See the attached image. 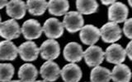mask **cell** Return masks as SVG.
I'll return each mask as SVG.
<instances>
[{"label": "cell", "instance_id": "obj_23", "mask_svg": "<svg viewBox=\"0 0 132 82\" xmlns=\"http://www.w3.org/2000/svg\"><path fill=\"white\" fill-rule=\"evenodd\" d=\"M14 71V67L11 63H0V82H9Z\"/></svg>", "mask_w": 132, "mask_h": 82}, {"label": "cell", "instance_id": "obj_12", "mask_svg": "<svg viewBox=\"0 0 132 82\" xmlns=\"http://www.w3.org/2000/svg\"><path fill=\"white\" fill-rule=\"evenodd\" d=\"M64 57L71 63H78L84 57V51L81 45L76 42H69L64 48Z\"/></svg>", "mask_w": 132, "mask_h": 82}, {"label": "cell", "instance_id": "obj_10", "mask_svg": "<svg viewBox=\"0 0 132 82\" xmlns=\"http://www.w3.org/2000/svg\"><path fill=\"white\" fill-rule=\"evenodd\" d=\"M20 57L25 61H35L40 54V48L32 41L24 42L18 48Z\"/></svg>", "mask_w": 132, "mask_h": 82}, {"label": "cell", "instance_id": "obj_27", "mask_svg": "<svg viewBox=\"0 0 132 82\" xmlns=\"http://www.w3.org/2000/svg\"><path fill=\"white\" fill-rule=\"evenodd\" d=\"M8 3L7 1H6V0H0V9H2V8H3L4 7L7 6V4Z\"/></svg>", "mask_w": 132, "mask_h": 82}, {"label": "cell", "instance_id": "obj_20", "mask_svg": "<svg viewBox=\"0 0 132 82\" xmlns=\"http://www.w3.org/2000/svg\"><path fill=\"white\" fill-rule=\"evenodd\" d=\"M27 10L33 16H41L48 7V3L45 0H28L26 3Z\"/></svg>", "mask_w": 132, "mask_h": 82}, {"label": "cell", "instance_id": "obj_2", "mask_svg": "<svg viewBox=\"0 0 132 82\" xmlns=\"http://www.w3.org/2000/svg\"><path fill=\"white\" fill-rule=\"evenodd\" d=\"M84 20L82 16L78 12L72 11L67 12L63 20V26L69 33H75L79 31L84 26Z\"/></svg>", "mask_w": 132, "mask_h": 82}, {"label": "cell", "instance_id": "obj_11", "mask_svg": "<svg viewBox=\"0 0 132 82\" xmlns=\"http://www.w3.org/2000/svg\"><path fill=\"white\" fill-rule=\"evenodd\" d=\"M100 37V30L93 25L84 26L79 32V38L82 43L89 46L94 45L99 40Z\"/></svg>", "mask_w": 132, "mask_h": 82}, {"label": "cell", "instance_id": "obj_18", "mask_svg": "<svg viewBox=\"0 0 132 82\" xmlns=\"http://www.w3.org/2000/svg\"><path fill=\"white\" fill-rule=\"evenodd\" d=\"M37 76V69L31 63H25L19 68L18 77L22 82H35Z\"/></svg>", "mask_w": 132, "mask_h": 82}, {"label": "cell", "instance_id": "obj_3", "mask_svg": "<svg viewBox=\"0 0 132 82\" xmlns=\"http://www.w3.org/2000/svg\"><path fill=\"white\" fill-rule=\"evenodd\" d=\"M84 58L88 67H97V66H100V64L104 60L105 52H103L102 48L99 46L92 45L84 52Z\"/></svg>", "mask_w": 132, "mask_h": 82}, {"label": "cell", "instance_id": "obj_19", "mask_svg": "<svg viewBox=\"0 0 132 82\" xmlns=\"http://www.w3.org/2000/svg\"><path fill=\"white\" fill-rule=\"evenodd\" d=\"M47 8L53 16H63L69 9V3L67 0H51L48 2Z\"/></svg>", "mask_w": 132, "mask_h": 82}, {"label": "cell", "instance_id": "obj_13", "mask_svg": "<svg viewBox=\"0 0 132 82\" xmlns=\"http://www.w3.org/2000/svg\"><path fill=\"white\" fill-rule=\"evenodd\" d=\"M40 74L44 80L53 82L58 80L60 76V69L57 63L53 61H46L40 67Z\"/></svg>", "mask_w": 132, "mask_h": 82}, {"label": "cell", "instance_id": "obj_24", "mask_svg": "<svg viewBox=\"0 0 132 82\" xmlns=\"http://www.w3.org/2000/svg\"><path fill=\"white\" fill-rule=\"evenodd\" d=\"M123 32L128 39L132 40V18L127 19L124 23Z\"/></svg>", "mask_w": 132, "mask_h": 82}, {"label": "cell", "instance_id": "obj_9", "mask_svg": "<svg viewBox=\"0 0 132 82\" xmlns=\"http://www.w3.org/2000/svg\"><path fill=\"white\" fill-rule=\"evenodd\" d=\"M126 53L121 45L118 44H111L107 47L105 52V58L106 61L113 64H121L126 60Z\"/></svg>", "mask_w": 132, "mask_h": 82}, {"label": "cell", "instance_id": "obj_15", "mask_svg": "<svg viewBox=\"0 0 132 82\" xmlns=\"http://www.w3.org/2000/svg\"><path fill=\"white\" fill-rule=\"evenodd\" d=\"M27 5L21 0H12L9 1L6 6L7 14L12 19H22L26 15Z\"/></svg>", "mask_w": 132, "mask_h": 82}, {"label": "cell", "instance_id": "obj_21", "mask_svg": "<svg viewBox=\"0 0 132 82\" xmlns=\"http://www.w3.org/2000/svg\"><path fill=\"white\" fill-rule=\"evenodd\" d=\"M91 82H109L111 78V71L106 67L97 66L93 67L90 74Z\"/></svg>", "mask_w": 132, "mask_h": 82}, {"label": "cell", "instance_id": "obj_7", "mask_svg": "<svg viewBox=\"0 0 132 82\" xmlns=\"http://www.w3.org/2000/svg\"><path fill=\"white\" fill-rule=\"evenodd\" d=\"M21 32L25 39L31 40L40 38L43 30L38 20L35 19H29L22 24Z\"/></svg>", "mask_w": 132, "mask_h": 82}, {"label": "cell", "instance_id": "obj_26", "mask_svg": "<svg viewBox=\"0 0 132 82\" xmlns=\"http://www.w3.org/2000/svg\"><path fill=\"white\" fill-rule=\"evenodd\" d=\"M101 3L103 4V5L107 6V5H112V4H114L116 3V1L115 0H108V1H107V0H102Z\"/></svg>", "mask_w": 132, "mask_h": 82}, {"label": "cell", "instance_id": "obj_16", "mask_svg": "<svg viewBox=\"0 0 132 82\" xmlns=\"http://www.w3.org/2000/svg\"><path fill=\"white\" fill-rule=\"evenodd\" d=\"M18 48L12 41H0V60L1 61H13L18 57Z\"/></svg>", "mask_w": 132, "mask_h": 82}, {"label": "cell", "instance_id": "obj_4", "mask_svg": "<svg viewBox=\"0 0 132 82\" xmlns=\"http://www.w3.org/2000/svg\"><path fill=\"white\" fill-rule=\"evenodd\" d=\"M129 10L126 4L121 2H116L108 8V20L111 22L122 23L127 20Z\"/></svg>", "mask_w": 132, "mask_h": 82}, {"label": "cell", "instance_id": "obj_6", "mask_svg": "<svg viewBox=\"0 0 132 82\" xmlns=\"http://www.w3.org/2000/svg\"><path fill=\"white\" fill-rule=\"evenodd\" d=\"M64 26L62 22L55 17L49 18L45 22L42 30L50 39H55L64 34Z\"/></svg>", "mask_w": 132, "mask_h": 82}, {"label": "cell", "instance_id": "obj_14", "mask_svg": "<svg viewBox=\"0 0 132 82\" xmlns=\"http://www.w3.org/2000/svg\"><path fill=\"white\" fill-rule=\"evenodd\" d=\"M82 75L81 68L76 63H69L60 70V76L64 82H78Z\"/></svg>", "mask_w": 132, "mask_h": 82}, {"label": "cell", "instance_id": "obj_22", "mask_svg": "<svg viewBox=\"0 0 132 82\" xmlns=\"http://www.w3.org/2000/svg\"><path fill=\"white\" fill-rule=\"evenodd\" d=\"M76 7L81 15H90L97 11L98 3L94 0H77Z\"/></svg>", "mask_w": 132, "mask_h": 82}, {"label": "cell", "instance_id": "obj_28", "mask_svg": "<svg viewBox=\"0 0 132 82\" xmlns=\"http://www.w3.org/2000/svg\"><path fill=\"white\" fill-rule=\"evenodd\" d=\"M9 82H22V81L20 80H10Z\"/></svg>", "mask_w": 132, "mask_h": 82}, {"label": "cell", "instance_id": "obj_29", "mask_svg": "<svg viewBox=\"0 0 132 82\" xmlns=\"http://www.w3.org/2000/svg\"><path fill=\"white\" fill-rule=\"evenodd\" d=\"M128 3H129L130 6L132 7V0H129V1H128Z\"/></svg>", "mask_w": 132, "mask_h": 82}, {"label": "cell", "instance_id": "obj_25", "mask_svg": "<svg viewBox=\"0 0 132 82\" xmlns=\"http://www.w3.org/2000/svg\"><path fill=\"white\" fill-rule=\"evenodd\" d=\"M126 56L130 58V60L132 61V40L127 44V46L126 48Z\"/></svg>", "mask_w": 132, "mask_h": 82}, {"label": "cell", "instance_id": "obj_8", "mask_svg": "<svg viewBox=\"0 0 132 82\" xmlns=\"http://www.w3.org/2000/svg\"><path fill=\"white\" fill-rule=\"evenodd\" d=\"M19 24L14 19L5 20L0 25V36L6 40H12L18 38L21 35Z\"/></svg>", "mask_w": 132, "mask_h": 82}, {"label": "cell", "instance_id": "obj_5", "mask_svg": "<svg viewBox=\"0 0 132 82\" xmlns=\"http://www.w3.org/2000/svg\"><path fill=\"white\" fill-rule=\"evenodd\" d=\"M60 47L55 39H47L44 41L40 47V54L43 59L53 61L60 56Z\"/></svg>", "mask_w": 132, "mask_h": 82}, {"label": "cell", "instance_id": "obj_30", "mask_svg": "<svg viewBox=\"0 0 132 82\" xmlns=\"http://www.w3.org/2000/svg\"><path fill=\"white\" fill-rule=\"evenodd\" d=\"M35 82H47V81H45V80H36Z\"/></svg>", "mask_w": 132, "mask_h": 82}, {"label": "cell", "instance_id": "obj_1", "mask_svg": "<svg viewBox=\"0 0 132 82\" xmlns=\"http://www.w3.org/2000/svg\"><path fill=\"white\" fill-rule=\"evenodd\" d=\"M100 35L105 43L115 44L121 38V30L118 24L109 22L102 26Z\"/></svg>", "mask_w": 132, "mask_h": 82}, {"label": "cell", "instance_id": "obj_31", "mask_svg": "<svg viewBox=\"0 0 132 82\" xmlns=\"http://www.w3.org/2000/svg\"><path fill=\"white\" fill-rule=\"evenodd\" d=\"M1 23H2L1 22V16H0V25H1Z\"/></svg>", "mask_w": 132, "mask_h": 82}, {"label": "cell", "instance_id": "obj_17", "mask_svg": "<svg viewBox=\"0 0 132 82\" xmlns=\"http://www.w3.org/2000/svg\"><path fill=\"white\" fill-rule=\"evenodd\" d=\"M131 76L130 69L123 63L116 65L111 71V78L114 82H130Z\"/></svg>", "mask_w": 132, "mask_h": 82}]
</instances>
